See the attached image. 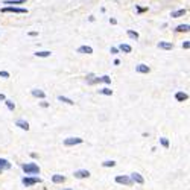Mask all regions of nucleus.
Masks as SVG:
<instances>
[{
    "label": "nucleus",
    "mask_w": 190,
    "mask_h": 190,
    "mask_svg": "<svg viewBox=\"0 0 190 190\" xmlns=\"http://www.w3.org/2000/svg\"><path fill=\"white\" fill-rule=\"evenodd\" d=\"M22 167H23V170L26 173H30V175H35V173L40 172V167L37 166L35 163H26V164H23Z\"/></svg>",
    "instance_id": "f257e3e1"
},
{
    "label": "nucleus",
    "mask_w": 190,
    "mask_h": 190,
    "mask_svg": "<svg viewBox=\"0 0 190 190\" xmlns=\"http://www.w3.org/2000/svg\"><path fill=\"white\" fill-rule=\"evenodd\" d=\"M2 12H15V14H26L28 11L23 8H14V6H8V8H3Z\"/></svg>",
    "instance_id": "f03ea898"
},
{
    "label": "nucleus",
    "mask_w": 190,
    "mask_h": 190,
    "mask_svg": "<svg viewBox=\"0 0 190 190\" xmlns=\"http://www.w3.org/2000/svg\"><path fill=\"white\" fill-rule=\"evenodd\" d=\"M79 143H82V139H79V137H70V139L64 140L66 146H73V145H79Z\"/></svg>",
    "instance_id": "7ed1b4c3"
},
{
    "label": "nucleus",
    "mask_w": 190,
    "mask_h": 190,
    "mask_svg": "<svg viewBox=\"0 0 190 190\" xmlns=\"http://www.w3.org/2000/svg\"><path fill=\"white\" fill-rule=\"evenodd\" d=\"M116 183H119V184H126V186H131L133 184V179H131L129 176H122V175H119L117 178H116Z\"/></svg>",
    "instance_id": "20e7f679"
},
{
    "label": "nucleus",
    "mask_w": 190,
    "mask_h": 190,
    "mask_svg": "<svg viewBox=\"0 0 190 190\" xmlns=\"http://www.w3.org/2000/svg\"><path fill=\"white\" fill-rule=\"evenodd\" d=\"M41 179L40 178H23V184L26 187H29V186H34V184H37V183H40Z\"/></svg>",
    "instance_id": "39448f33"
},
{
    "label": "nucleus",
    "mask_w": 190,
    "mask_h": 190,
    "mask_svg": "<svg viewBox=\"0 0 190 190\" xmlns=\"http://www.w3.org/2000/svg\"><path fill=\"white\" fill-rule=\"evenodd\" d=\"M88 176H90V172L85 170V169H81V170L75 172V178H88Z\"/></svg>",
    "instance_id": "423d86ee"
},
{
    "label": "nucleus",
    "mask_w": 190,
    "mask_h": 190,
    "mask_svg": "<svg viewBox=\"0 0 190 190\" xmlns=\"http://www.w3.org/2000/svg\"><path fill=\"white\" fill-rule=\"evenodd\" d=\"M131 179H133L134 183H137V184H143V183H145V179H143V176H141L140 173H133Z\"/></svg>",
    "instance_id": "0eeeda50"
},
{
    "label": "nucleus",
    "mask_w": 190,
    "mask_h": 190,
    "mask_svg": "<svg viewBox=\"0 0 190 190\" xmlns=\"http://www.w3.org/2000/svg\"><path fill=\"white\" fill-rule=\"evenodd\" d=\"M78 52H79V53H87V55H90V53H93V49L90 46H81L78 49Z\"/></svg>",
    "instance_id": "6e6552de"
},
{
    "label": "nucleus",
    "mask_w": 190,
    "mask_h": 190,
    "mask_svg": "<svg viewBox=\"0 0 190 190\" xmlns=\"http://www.w3.org/2000/svg\"><path fill=\"white\" fill-rule=\"evenodd\" d=\"M135 70L139 72V73H149V67L145 66V64H139L135 67Z\"/></svg>",
    "instance_id": "1a4fd4ad"
},
{
    "label": "nucleus",
    "mask_w": 190,
    "mask_h": 190,
    "mask_svg": "<svg viewBox=\"0 0 190 190\" xmlns=\"http://www.w3.org/2000/svg\"><path fill=\"white\" fill-rule=\"evenodd\" d=\"M158 47H160V49L169 50V49H172V47H173V44L172 43H166V41H160V43H158Z\"/></svg>",
    "instance_id": "9d476101"
},
{
    "label": "nucleus",
    "mask_w": 190,
    "mask_h": 190,
    "mask_svg": "<svg viewBox=\"0 0 190 190\" xmlns=\"http://www.w3.org/2000/svg\"><path fill=\"white\" fill-rule=\"evenodd\" d=\"M175 97H176V101H179V102H183V101H187V99H189V96H187L186 93H183V91L176 93V94H175Z\"/></svg>",
    "instance_id": "9b49d317"
},
{
    "label": "nucleus",
    "mask_w": 190,
    "mask_h": 190,
    "mask_svg": "<svg viewBox=\"0 0 190 190\" xmlns=\"http://www.w3.org/2000/svg\"><path fill=\"white\" fill-rule=\"evenodd\" d=\"M52 181H53L55 184H60V183H64L66 178L62 175H53V176H52Z\"/></svg>",
    "instance_id": "f8f14e48"
},
{
    "label": "nucleus",
    "mask_w": 190,
    "mask_h": 190,
    "mask_svg": "<svg viewBox=\"0 0 190 190\" xmlns=\"http://www.w3.org/2000/svg\"><path fill=\"white\" fill-rule=\"evenodd\" d=\"M9 167H11V163L5 160V158H0V169H9Z\"/></svg>",
    "instance_id": "ddd939ff"
},
{
    "label": "nucleus",
    "mask_w": 190,
    "mask_h": 190,
    "mask_svg": "<svg viewBox=\"0 0 190 190\" xmlns=\"http://www.w3.org/2000/svg\"><path fill=\"white\" fill-rule=\"evenodd\" d=\"M17 126H20L22 129H26V131L29 129V123H28V122H24V120H22V119L17 120Z\"/></svg>",
    "instance_id": "4468645a"
},
{
    "label": "nucleus",
    "mask_w": 190,
    "mask_h": 190,
    "mask_svg": "<svg viewBox=\"0 0 190 190\" xmlns=\"http://www.w3.org/2000/svg\"><path fill=\"white\" fill-rule=\"evenodd\" d=\"M26 0H5V5H20L24 3Z\"/></svg>",
    "instance_id": "2eb2a0df"
},
{
    "label": "nucleus",
    "mask_w": 190,
    "mask_h": 190,
    "mask_svg": "<svg viewBox=\"0 0 190 190\" xmlns=\"http://www.w3.org/2000/svg\"><path fill=\"white\" fill-rule=\"evenodd\" d=\"M186 14V9H179V11H175V12H172V17L173 18H178V17H181V15Z\"/></svg>",
    "instance_id": "dca6fc26"
},
{
    "label": "nucleus",
    "mask_w": 190,
    "mask_h": 190,
    "mask_svg": "<svg viewBox=\"0 0 190 190\" xmlns=\"http://www.w3.org/2000/svg\"><path fill=\"white\" fill-rule=\"evenodd\" d=\"M32 94L35 97H41V99L44 97V91H41V90H32Z\"/></svg>",
    "instance_id": "f3484780"
},
{
    "label": "nucleus",
    "mask_w": 190,
    "mask_h": 190,
    "mask_svg": "<svg viewBox=\"0 0 190 190\" xmlns=\"http://www.w3.org/2000/svg\"><path fill=\"white\" fill-rule=\"evenodd\" d=\"M58 101H61V102H66V103H68V105H73V103H75V102L72 101V99L64 97V96H60V97H58Z\"/></svg>",
    "instance_id": "a211bd4d"
},
{
    "label": "nucleus",
    "mask_w": 190,
    "mask_h": 190,
    "mask_svg": "<svg viewBox=\"0 0 190 190\" xmlns=\"http://www.w3.org/2000/svg\"><path fill=\"white\" fill-rule=\"evenodd\" d=\"M178 32H187L189 30V24H179L178 28H176Z\"/></svg>",
    "instance_id": "6ab92c4d"
},
{
    "label": "nucleus",
    "mask_w": 190,
    "mask_h": 190,
    "mask_svg": "<svg viewBox=\"0 0 190 190\" xmlns=\"http://www.w3.org/2000/svg\"><path fill=\"white\" fill-rule=\"evenodd\" d=\"M35 55H37V56H40V58H46V56H50V52L43 50V52H37Z\"/></svg>",
    "instance_id": "aec40b11"
},
{
    "label": "nucleus",
    "mask_w": 190,
    "mask_h": 190,
    "mask_svg": "<svg viewBox=\"0 0 190 190\" xmlns=\"http://www.w3.org/2000/svg\"><path fill=\"white\" fill-rule=\"evenodd\" d=\"M120 50H123V52H126V53H129V52H131V46L129 44H120Z\"/></svg>",
    "instance_id": "412c9836"
},
{
    "label": "nucleus",
    "mask_w": 190,
    "mask_h": 190,
    "mask_svg": "<svg viewBox=\"0 0 190 190\" xmlns=\"http://www.w3.org/2000/svg\"><path fill=\"white\" fill-rule=\"evenodd\" d=\"M102 166H103V167H114V166H116V161H113V160H111V161H103Z\"/></svg>",
    "instance_id": "4be33fe9"
},
{
    "label": "nucleus",
    "mask_w": 190,
    "mask_h": 190,
    "mask_svg": "<svg viewBox=\"0 0 190 190\" xmlns=\"http://www.w3.org/2000/svg\"><path fill=\"white\" fill-rule=\"evenodd\" d=\"M128 37H129V38H133V40H137V38H139V34L134 32V30H128Z\"/></svg>",
    "instance_id": "5701e85b"
},
{
    "label": "nucleus",
    "mask_w": 190,
    "mask_h": 190,
    "mask_svg": "<svg viewBox=\"0 0 190 190\" xmlns=\"http://www.w3.org/2000/svg\"><path fill=\"white\" fill-rule=\"evenodd\" d=\"M99 93L107 94V96H111V94H113V90H110V88H103V90H99Z\"/></svg>",
    "instance_id": "b1692460"
},
{
    "label": "nucleus",
    "mask_w": 190,
    "mask_h": 190,
    "mask_svg": "<svg viewBox=\"0 0 190 190\" xmlns=\"http://www.w3.org/2000/svg\"><path fill=\"white\" fill-rule=\"evenodd\" d=\"M6 107H8L9 110H11V111H14V110H15V105H14V102H12V101H6Z\"/></svg>",
    "instance_id": "393cba45"
},
{
    "label": "nucleus",
    "mask_w": 190,
    "mask_h": 190,
    "mask_svg": "<svg viewBox=\"0 0 190 190\" xmlns=\"http://www.w3.org/2000/svg\"><path fill=\"white\" fill-rule=\"evenodd\" d=\"M160 141H161V145L164 146V147H169V140H167V139H164V137H163V139H160Z\"/></svg>",
    "instance_id": "a878e982"
},
{
    "label": "nucleus",
    "mask_w": 190,
    "mask_h": 190,
    "mask_svg": "<svg viewBox=\"0 0 190 190\" xmlns=\"http://www.w3.org/2000/svg\"><path fill=\"white\" fill-rule=\"evenodd\" d=\"M99 81H102V82H107V84H110V82H111V79H110V76H102V78H99Z\"/></svg>",
    "instance_id": "bb28decb"
},
{
    "label": "nucleus",
    "mask_w": 190,
    "mask_h": 190,
    "mask_svg": "<svg viewBox=\"0 0 190 190\" xmlns=\"http://www.w3.org/2000/svg\"><path fill=\"white\" fill-rule=\"evenodd\" d=\"M9 73L8 72H0V78H8Z\"/></svg>",
    "instance_id": "cd10ccee"
},
{
    "label": "nucleus",
    "mask_w": 190,
    "mask_h": 190,
    "mask_svg": "<svg viewBox=\"0 0 190 190\" xmlns=\"http://www.w3.org/2000/svg\"><path fill=\"white\" fill-rule=\"evenodd\" d=\"M183 47H184V49H189V47H190V43H189V41H184V43H183Z\"/></svg>",
    "instance_id": "c85d7f7f"
},
{
    "label": "nucleus",
    "mask_w": 190,
    "mask_h": 190,
    "mask_svg": "<svg viewBox=\"0 0 190 190\" xmlns=\"http://www.w3.org/2000/svg\"><path fill=\"white\" fill-rule=\"evenodd\" d=\"M111 53H117V49H116V47H111Z\"/></svg>",
    "instance_id": "c756f323"
},
{
    "label": "nucleus",
    "mask_w": 190,
    "mask_h": 190,
    "mask_svg": "<svg viewBox=\"0 0 190 190\" xmlns=\"http://www.w3.org/2000/svg\"><path fill=\"white\" fill-rule=\"evenodd\" d=\"M0 101H5V94H0Z\"/></svg>",
    "instance_id": "7c9ffc66"
},
{
    "label": "nucleus",
    "mask_w": 190,
    "mask_h": 190,
    "mask_svg": "<svg viewBox=\"0 0 190 190\" xmlns=\"http://www.w3.org/2000/svg\"><path fill=\"white\" fill-rule=\"evenodd\" d=\"M64 190H72V189H64Z\"/></svg>",
    "instance_id": "2f4dec72"
}]
</instances>
